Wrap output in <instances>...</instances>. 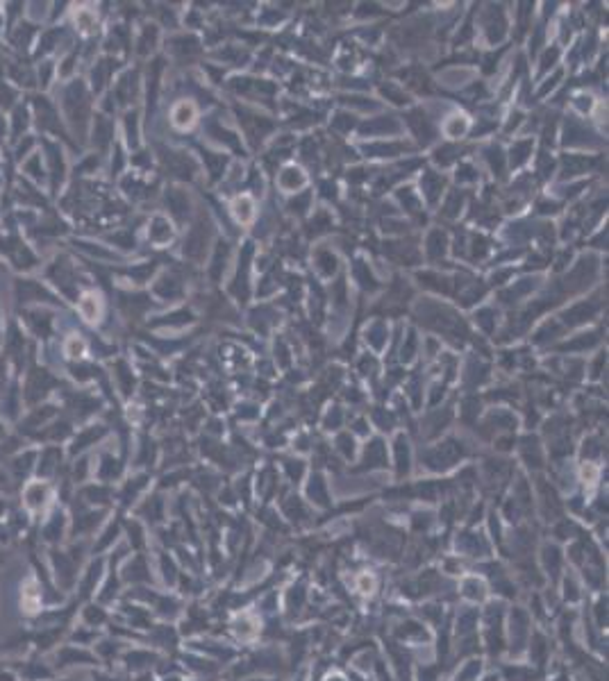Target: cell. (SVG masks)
I'll use <instances>...</instances> for the list:
<instances>
[{"mask_svg": "<svg viewBox=\"0 0 609 681\" xmlns=\"http://www.w3.org/2000/svg\"><path fill=\"white\" fill-rule=\"evenodd\" d=\"M475 622V611H464V613L459 615V631L461 633H466L471 629V625Z\"/></svg>", "mask_w": 609, "mask_h": 681, "instance_id": "cell-26", "label": "cell"}, {"mask_svg": "<svg viewBox=\"0 0 609 681\" xmlns=\"http://www.w3.org/2000/svg\"><path fill=\"white\" fill-rule=\"evenodd\" d=\"M287 468H289V472H291V477H300V474H302L300 461H298V466H293V461H289V463H287Z\"/></svg>", "mask_w": 609, "mask_h": 681, "instance_id": "cell-36", "label": "cell"}, {"mask_svg": "<svg viewBox=\"0 0 609 681\" xmlns=\"http://www.w3.org/2000/svg\"><path fill=\"white\" fill-rule=\"evenodd\" d=\"M309 498H314L316 504H328V493H325V482L321 477H314L312 484H309Z\"/></svg>", "mask_w": 609, "mask_h": 681, "instance_id": "cell-12", "label": "cell"}, {"mask_svg": "<svg viewBox=\"0 0 609 681\" xmlns=\"http://www.w3.org/2000/svg\"><path fill=\"white\" fill-rule=\"evenodd\" d=\"M400 150H407V146H398V143H377V146H366V152L371 155H396Z\"/></svg>", "mask_w": 609, "mask_h": 681, "instance_id": "cell-16", "label": "cell"}, {"mask_svg": "<svg viewBox=\"0 0 609 681\" xmlns=\"http://www.w3.org/2000/svg\"><path fill=\"white\" fill-rule=\"evenodd\" d=\"M527 631V617H525L523 611H514V617H512V636H514V643H516V649L521 647V638L525 636Z\"/></svg>", "mask_w": 609, "mask_h": 681, "instance_id": "cell-8", "label": "cell"}, {"mask_svg": "<svg viewBox=\"0 0 609 681\" xmlns=\"http://www.w3.org/2000/svg\"><path fill=\"white\" fill-rule=\"evenodd\" d=\"M464 130H466V120H464V118H457V120H453V123L448 125V134H450V136L464 134Z\"/></svg>", "mask_w": 609, "mask_h": 681, "instance_id": "cell-30", "label": "cell"}, {"mask_svg": "<svg viewBox=\"0 0 609 681\" xmlns=\"http://www.w3.org/2000/svg\"><path fill=\"white\" fill-rule=\"evenodd\" d=\"M287 506V511H289V515H300L298 520H302V518H307V511L302 509V504L300 502H293V498L289 500V502L285 504Z\"/></svg>", "mask_w": 609, "mask_h": 681, "instance_id": "cell-28", "label": "cell"}, {"mask_svg": "<svg viewBox=\"0 0 609 681\" xmlns=\"http://www.w3.org/2000/svg\"><path fill=\"white\" fill-rule=\"evenodd\" d=\"M555 57H557V50L548 52V55H545V59H543V68H548V64H553V61H555Z\"/></svg>", "mask_w": 609, "mask_h": 681, "instance_id": "cell-39", "label": "cell"}, {"mask_svg": "<svg viewBox=\"0 0 609 681\" xmlns=\"http://www.w3.org/2000/svg\"><path fill=\"white\" fill-rule=\"evenodd\" d=\"M207 236H209V227L207 225L198 223L196 227H193V230L189 232L187 243H185L187 257H191V259H200L202 252H205V245H207Z\"/></svg>", "mask_w": 609, "mask_h": 681, "instance_id": "cell-1", "label": "cell"}, {"mask_svg": "<svg viewBox=\"0 0 609 681\" xmlns=\"http://www.w3.org/2000/svg\"><path fill=\"white\" fill-rule=\"evenodd\" d=\"M443 250H445V234L443 232H432L430 234V239H428V252H430V257H439V255H443Z\"/></svg>", "mask_w": 609, "mask_h": 681, "instance_id": "cell-11", "label": "cell"}, {"mask_svg": "<svg viewBox=\"0 0 609 681\" xmlns=\"http://www.w3.org/2000/svg\"><path fill=\"white\" fill-rule=\"evenodd\" d=\"M375 130H380V132H398V123L393 118H382V120H377V123L364 125V132H375Z\"/></svg>", "mask_w": 609, "mask_h": 681, "instance_id": "cell-19", "label": "cell"}, {"mask_svg": "<svg viewBox=\"0 0 609 681\" xmlns=\"http://www.w3.org/2000/svg\"><path fill=\"white\" fill-rule=\"evenodd\" d=\"M169 161H171V171L175 173L177 177H191L193 163H191V159H189V157H185V155H175V152H173V155L169 157Z\"/></svg>", "mask_w": 609, "mask_h": 681, "instance_id": "cell-4", "label": "cell"}, {"mask_svg": "<svg viewBox=\"0 0 609 681\" xmlns=\"http://www.w3.org/2000/svg\"><path fill=\"white\" fill-rule=\"evenodd\" d=\"M407 120H409V125L414 128V132L418 134V139H421L423 143H428V141L432 139L434 130H432V125H430V120L425 118V114H423V112H412Z\"/></svg>", "mask_w": 609, "mask_h": 681, "instance_id": "cell-3", "label": "cell"}, {"mask_svg": "<svg viewBox=\"0 0 609 681\" xmlns=\"http://www.w3.org/2000/svg\"><path fill=\"white\" fill-rule=\"evenodd\" d=\"M459 207H461V193H453L448 198V202H445L443 214L448 216V218H455V216L459 214Z\"/></svg>", "mask_w": 609, "mask_h": 681, "instance_id": "cell-20", "label": "cell"}, {"mask_svg": "<svg viewBox=\"0 0 609 681\" xmlns=\"http://www.w3.org/2000/svg\"><path fill=\"white\" fill-rule=\"evenodd\" d=\"M489 161H491L493 171H496L498 175H502V171H505V159H502L500 148H491V150H489Z\"/></svg>", "mask_w": 609, "mask_h": 681, "instance_id": "cell-22", "label": "cell"}, {"mask_svg": "<svg viewBox=\"0 0 609 681\" xmlns=\"http://www.w3.org/2000/svg\"><path fill=\"white\" fill-rule=\"evenodd\" d=\"M596 311V304H577V307H573L571 311H566V323L569 325H577V323H582V320H586L589 316Z\"/></svg>", "mask_w": 609, "mask_h": 681, "instance_id": "cell-7", "label": "cell"}, {"mask_svg": "<svg viewBox=\"0 0 609 681\" xmlns=\"http://www.w3.org/2000/svg\"><path fill=\"white\" fill-rule=\"evenodd\" d=\"M380 332H382V325H375V329H373V332H371V334H373V336H371V341H373V343H375V345H377V347H380V345H382V336H380Z\"/></svg>", "mask_w": 609, "mask_h": 681, "instance_id": "cell-37", "label": "cell"}, {"mask_svg": "<svg viewBox=\"0 0 609 681\" xmlns=\"http://www.w3.org/2000/svg\"><path fill=\"white\" fill-rule=\"evenodd\" d=\"M173 118H175L177 125H189V123H191V118H193V107H191V105H187V102L177 105Z\"/></svg>", "mask_w": 609, "mask_h": 681, "instance_id": "cell-17", "label": "cell"}, {"mask_svg": "<svg viewBox=\"0 0 609 681\" xmlns=\"http://www.w3.org/2000/svg\"><path fill=\"white\" fill-rule=\"evenodd\" d=\"M205 159H207L209 166H212V175L218 177L220 171H223V166H225V159H223V157H214L212 152H205Z\"/></svg>", "mask_w": 609, "mask_h": 681, "instance_id": "cell-24", "label": "cell"}, {"mask_svg": "<svg viewBox=\"0 0 609 681\" xmlns=\"http://www.w3.org/2000/svg\"><path fill=\"white\" fill-rule=\"evenodd\" d=\"M334 125H337V128H348V125H353V120H348L346 114H339L337 120H334Z\"/></svg>", "mask_w": 609, "mask_h": 681, "instance_id": "cell-38", "label": "cell"}, {"mask_svg": "<svg viewBox=\"0 0 609 681\" xmlns=\"http://www.w3.org/2000/svg\"><path fill=\"white\" fill-rule=\"evenodd\" d=\"M150 236L155 241H164V239H169L171 236V227L166 225V220L164 218H155V223H152V230H150Z\"/></svg>", "mask_w": 609, "mask_h": 681, "instance_id": "cell-18", "label": "cell"}, {"mask_svg": "<svg viewBox=\"0 0 609 681\" xmlns=\"http://www.w3.org/2000/svg\"><path fill=\"white\" fill-rule=\"evenodd\" d=\"M234 207H237V216H239L241 220H243V223H246V220L253 218V209H250L253 204H250V200H246V198H243V200H239V202L234 204Z\"/></svg>", "mask_w": 609, "mask_h": 681, "instance_id": "cell-23", "label": "cell"}, {"mask_svg": "<svg viewBox=\"0 0 609 681\" xmlns=\"http://www.w3.org/2000/svg\"><path fill=\"white\" fill-rule=\"evenodd\" d=\"M396 459H398V472H407L409 470V452H407V443L405 438H398L396 441Z\"/></svg>", "mask_w": 609, "mask_h": 681, "instance_id": "cell-14", "label": "cell"}, {"mask_svg": "<svg viewBox=\"0 0 609 681\" xmlns=\"http://www.w3.org/2000/svg\"><path fill=\"white\" fill-rule=\"evenodd\" d=\"M166 200H169V204H171V209L175 211V216H185L187 214V209H189V202H187V195L185 193H180V191H175V189H171L169 195H166Z\"/></svg>", "mask_w": 609, "mask_h": 681, "instance_id": "cell-9", "label": "cell"}, {"mask_svg": "<svg viewBox=\"0 0 609 681\" xmlns=\"http://www.w3.org/2000/svg\"><path fill=\"white\" fill-rule=\"evenodd\" d=\"M302 182H304V177H302V173L298 171V168H287V171L280 175V184H282L285 189L302 187Z\"/></svg>", "mask_w": 609, "mask_h": 681, "instance_id": "cell-10", "label": "cell"}, {"mask_svg": "<svg viewBox=\"0 0 609 681\" xmlns=\"http://www.w3.org/2000/svg\"><path fill=\"white\" fill-rule=\"evenodd\" d=\"M169 284H157V293H161V295H177L180 293V286H177L173 279H166Z\"/></svg>", "mask_w": 609, "mask_h": 681, "instance_id": "cell-29", "label": "cell"}, {"mask_svg": "<svg viewBox=\"0 0 609 681\" xmlns=\"http://www.w3.org/2000/svg\"><path fill=\"white\" fill-rule=\"evenodd\" d=\"M318 261H321V268H323L325 273H328V275L334 271V268H337V261H334V257H332V255H328V252H321V255H318Z\"/></svg>", "mask_w": 609, "mask_h": 681, "instance_id": "cell-27", "label": "cell"}, {"mask_svg": "<svg viewBox=\"0 0 609 681\" xmlns=\"http://www.w3.org/2000/svg\"><path fill=\"white\" fill-rule=\"evenodd\" d=\"M543 561H545V566H548V570H550V572H557V570H559V563H561V554H559V550H557V547H545V550H543Z\"/></svg>", "mask_w": 609, "mask_h": 681, "instance_id": "cell-15", "label": "cell"}, {"mask_svg": "<svg viewBox=\"0 0 609 681\" xmlns=\"http://www.w3.org/2000/svg\"><path fill=\"white\" fill-rule=\"evenodd\" d=\"M423 189H425V193H428L430 202H434V200L439 198L441 189H443V177L434 175V173H428V175L423 177Z\"/></svg>", "mask_w": 609, "mask_h": 681, "instance_id": "cell-6", "label": "cell"}, {"mask_svg": "<svg viewBox=\"0 0 609 681\" xmlns=\"http://www.w3.org/2000/svg\"><path fill=\"white\" fill-rule=\"evenodd\" d=\"M339 445H341V450H343L346 454H353V450H355V447H353V438H350V436H341L339 438Z\"/></svg>", "mask_w": 609, "mask_h": 681, "instance_id": "cell-32", "label": "cell"}, {"mask_svg": "<svg viewBox=\"0 0 609 681\" xmlns=\"http://www.w3.org/2000/svg\"><path fill=\"white\" fill-rule=\"evenodd\" d=\"M477 318H480V323H482V327H484V329H491V311H480V314H477Z\"/></svg>", "mask_w": 609, "mask_h": 681, "instance_id": "cell-35", "label": "cell"}, {"mask_svg": "<svg viewBox=\"0 0 609 681\" xmlns=\"http://www.w3.org/2000/svg\"><path fill=\"white\" fill-rule=\"evenodd\" d=\"M453 155H455L453 148H441V150L437 152V161H441V163H450V161H453Z\"/></svg>", "mask_w": 609, "mask_h": 681, "instance_id": "cell-31", "label": "cell"}, {"mask_svg": "<svg viewBox=\"0 0 609 681\" xmlns=\"http://www.w3.org/2000/svg\"><path fill=\"white\" fill-rule=\"evenodd\" d=\"M366 466H384L387 461V454H384V445L380 441H373L369 447H366V457H364Z\"/></svg>", "mask_w": 609, "mask_h": 681, "instance_id": "cell-5", "label": "cell"}, {"mask_svg": "<svg viewBox=\"0 0 609 681\" xmlns=\"http://www.w3.org/2000/svg\"><path fill=\"white\" fill-rule=\"evenodd\" d=\"M532 150V143L530 141H523V143H516L512 148V161L514 163H521L525 161V157H527V152Z\"/></svg>", "mask_w": 609, "mask_h": 681, "instance_id": "cell-21", "label": "cell"}, {"mask_svg": "<svg viewBox=\"0 0 609 681\" xmlns=\"http://www.w3.org/2000/svg\"><path fill=\"white\" fill-rule=\"evenodd\" d=\"M373 586H375V582H373V577H361V582H359V588H361V593H373Z\"/></svg>", "mask_w": 609, "mask_h": 681, "instance_id": "cell-33", "label": "cell"}, {"mask_svg": "<svg viewBox=\"0 0 609 681\" xmlns=\"http://www.w3.org/2000/svg\"><path fill=\"white\" fill-rule=\"evenodd\" d=\"M96 136H98V143L100 146L107 143V139H109V123L107 120H103V118L96 120Z\"/></svg>", "mask_w": 609, "mask_h": 681, "instance_id": "cell-25", "label": "cell"}, {"mask_svg": "<svg viewBox=\"0 0 609 681\" xmlns=\"http://www.w3.org/2000/svg\"><path fill=\"white\" fill-rule=\"evenodd\" d=\"M459 454H461V447L457 445L455 441H448V443H443L439 450H434L432 454H430V466L432 468H448Z\"/></svg>", "mask_w": 609, "mask_h": 681, "instance_id": "cell-2", "label": "cell"}, {"mask_svg": "<svg viewBox=\"0 0 609 681\" xmlns=\"http://www.w3.org/2000/svg\"><path fill=\"white\" fill-rule=\"evenodd\" d=\"M498 12H500V9H498ZM498 12H491V18L486 20V32H489V39L491 41H498L502 34H505V20H502V16L496 20Z\"/></svg>", "mask_w": 609, "mask_h": 681, "instance_id": "cell-13", "label": "cell"}, {"mask_svg": "<svg viewBox=\"0 0 609 681\" xmlns=\"http://www.w3.org/2000/svg\"><path fill=\"white\" fill-rule=\"evenodd\" d=\"M382 91H384V93H389V96L393 98V102H405V96H402V93H398L396 91V89H393V87H384V89H382Z\"/></svg>", "mask_w": 609, "mask_h": 681, "instance_id": "cell-34", "label": "cell"}]
</instances>
